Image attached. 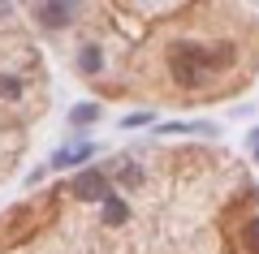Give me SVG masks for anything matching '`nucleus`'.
Returning <instances> with one entry per match:
<instances>
[{
    "label": "nucleus",
    "mask_w": 259,
    "mask_h": 254,
    "mask_svg": "<svg viewBox=\"0 0 259 254\" xmlns=\"http://www.w3.org/2000/svg\"><path fill=\"white\" fill-rule=\"evenodd\" d=\"M229 47H221V52H212V47H199V43H177L173 47V73H177V82L182 86H203L207 78L216 73V65L221 61H229Z\"/></svg>",
    "instance_id": "obj_1"
},
{
    "label": "nucleus",
    "mask_w": 259,
    "mask_h": 254,
    "mask_svg": "<svg viewBox=\"0 0 259 254\" xmlns=\"http://www.w3.org/2000/svg\"><path fill=\"white\" fill-rule=\"evenodd\" d=\"M74 194H78L82 202H100V198H108V177H104V173H82V177L74 181Z\"/></svg>",
    "instance_id": "obj_2"
},
{
    "label": "nucleus",
    "mask_w": 259,
    "mask_h": 254,
    "mask_svg": "<svg viewBox=\"0 0 259 254\" xmlns=\"http://www.w3.org/2000/svg\"><path fill=\"white\" fill-rule=\"evenodd\" d=\"M91 155H95L91 142H74V146H65V151H56L52 164H56V168H74V164H87Z\"/></svg>",
    "instance_id": "obj_3"
},
{
    "label": "nucleus",
    "mask_w": 259,
    "mask_h": 254,
    "mask_svg": "<svg viewBox=\"0 0 259 254\" xmlns=\"http://www.w3.org/2000/svg\"><path fill=\"white\" fill-rule=\"evenodd\" d=\"M69 18H74V5L69 0H52V5L39 9V22L44 26H69Z\"/></svg>",
    "instance_id": "obj_4"
},
{
    "label": "nucleus",
    "mask_w": 259,
    "mask_h": 254,
    "mask_svg": "<svg viewBox=\"0 0 259 254\" xmlns=\"http://www.w3.org/2000/svg\"><path fill=\"white\" fill-rule=\"evenodd\" d=\"M104 220H108V224H125V202L108 194V198H104Z\"/></svg>",
    "instance_id": "obj_5"
},
{
    "label": "nucleus",
    "mask_w": 259,
    "mask_h": 254,
    "mask_svg": "<svg viewBox=\"0 0 259 254\" xmlns=\"http://www.w3.org/2000/svg\"><path fill=\"white\" fill-rule=\"evenodd\" d=\"M82 69H87V73H100V69H104V52H100L95 43L82 47Z\"/></svg>",
    "instance_id": "obj_6"
},
{
    "label": "nucleus",
    "mask_w": 259,
    "mask_h": 254,
    "mask_svg": "<svg viewBox=\"0 0 259 254\" xmlns=\"http://www.w3.org/2000/svg\"><path fill=\"white\" fill-rule=\"evenodd\" d=\"M95 117H100V108H95V104H78V108L69 112V125H91Z\"/></svg>",
    "instance_id": "obj_7"
},
{
    "label": "nucleus",
    "mask_w": 259,
    "mask_h": 254,
    "mask_svg": "<svg viewBox=\"0 0 259 254\" xmlns=\"http://www.w3.org/2000/svg\"><path fill=\"white\" fill-rule=\"evenodd\" d=\"M22 95V82L18 78H5V73H0V99H18Z\"/></svg>",
    "instance_id": "obj_8"
},
{
    "label": "nucleus",
    "mask_w": 259,
    "mask_h": 254,
    "mask_svg": "<svg viewBox=\"0 0 259 254\" xmlns=\"http://www.w3.org/2000/svg\"><path fill=\"white\" fill-rule=\"evenodd\" d=\"M147 121H151L147 112H130V117H125V125H130V129H139V125H147Z\"/></svg>",
    "instance_id": "obj_9"
},
{
    "label": "nucleus",
    "mask_w": 259,
    "mask_h": 254,
    "mask_svg": "<svg viewBox=\"0 0 259 254\" xmlns=\"http://www.w3.org/2000/svg\"><path fill=\"white\" fill-rule=\"evenodd\" d=\"M250 151H255V160H259V129L250 134Z\"/></svg>",
    "instance_id": "obj_10"
}]
</instances>
